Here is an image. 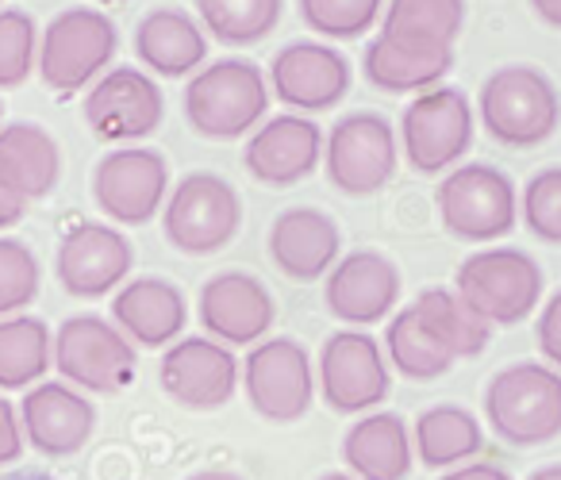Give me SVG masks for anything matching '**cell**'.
Segmentation results:
<instances>
[{"label": "cell", "mask_w": 561, "mask_h": 480, "mask_svg": "<svg viewBox=\"0 0 561 480\" xmlns=\"http://www.w3.org/2000/svg\"><path fill=\"white\" fill-rule=\"evenodd\" d=\"M530 4V12H535L542 24H550V27H558L561 32V0H527Z\"/></svg>", "instance_id": "cell-42"}, {"label": "cell", "mask_w": 561, "mask_h": 480, "mask_svg": "<svg viewBox=\"0 0 561 480\" xmlns=\"http://www.w3.org/2000/svg\"><path fill=\"white\" fill-rule=\"evenodd\" d=\"M400 162V139L377 112H351L323 139V165L339 193L374 196L392 181Z\"/></svg>", "instance_id": "cell-10"}, {"label": "cell", "mask_w": 561, "mask_h": 480, "mask_svg": "<svg viewBox=\"0 0 561 480\" xmlns=\"http://www.w3.org/2000/svg\"><path fill=\"white\" fill-rule=\"evenodd\" d=\"M39 296V258L27 242L0 235V319L24 316Z\"/></svg>", "instance_id": "cell-36"}, {"label": "cell", "mask_w": 561, "mask_h": 480, "mask_svg": "<svg viewBox=\"0 0 561 480\" xmlns=\"http://www.w3.org/2000/svg\"><path fill=\"white\" fill-rule=\"evenodd\" d=\"M165 101L158 81L139 66H116L85 96V124L104 142H139L162 127Z\"/></svg>", "instance_id": "cell-13"}, {"label": "cell", "mask_w": 561, "mask_h": 480, "mask_svg": "<svg viewBox=\"0 0 561 480\" xmlns=\"http://www.w3.org/2000/svg\"><path fill=\"white\" fill-rule=\"evenodd\" d=\"M270 258L289 281H320L343 258V235L328 212L289 208L270 227Z\"/></svg>", "instance_id": "cell-22"}, {"label": "cell", "mask_w": 561, "mask_h": 480, "mask_svg": "<svg viewBox=\"0 0 561 480\" xmlns=\"http://www.w3.org/2000/svg\"><path fill=\"white\" fill-rule=\"evenodd\" d=\"M101 4H119V0H101Z\"/></svg>", "instance_id": "cell-47"}, {"label": "cell", "mask_w": 561, "mask_h": 480, "mask_svg": "<svg viewBox=\"0 0 561 480\" xmlns=\"http://www.w3.org/2000/svg\"><path fill=\"white\" fill-rule=\"evenodd\" d=\"M412 311L427 334L458 362V357H477L484 354L492 339V327L461 300L454 288H423L412 300Z\"/></svg>", "instance_id": "cell-28"}, {"label": "cell", "mask_w": 561, "mask_h": 480, "mask_svg": "<svg viewBox=\"0 0 561 480\" xmlns=\"http://www.w3.org/2000/svg\"><path fill=\"white\" fill-rule=\"evenodd\" d=\"M135 55L158 78H188L208 58V35L188 12L154 9L135 27Z\"/></svg>", "instance_id": "cell-25"}, {"label": "cell", "mask_w": 561, "mask_h": 480, "mask_svg": "<svg viewBox=\"0 0 561 480\" xmlns=\"http://www.w3.org/2000/svg\"><path fill=\"white\" fill-rule=\"evenodd\" d=\"M119 50V32L101 9H66L39 35V70L43 85L70 96L101 78Z\"/></svg>", "instance_id": "cell-5"}, {"label": "cell", "mask_w": 561, "mask_h": 480, "mask_svg": "<svg viewBox=\"0 0 561 480\" xmlns=\"http://www.w3.org/2000/svg\"><path fill=\"white\" fill-rule=\"evenodd\" d=\"M392 377L377 339L366 331H335L320 350V392L331 411H374L389 396Z\"/></svg>", "instance_id": "cell-14"}, {"label": "cell", "mask_w": 561, "mask_h": 480, "mask_svg": "<svg viewBox=\"0 0 561 480\" xmlns=\"http://www.w3.org/2000/svg\"><path fill=\"white\" fill-rule=\"evenodd\" d=\"M185 480H242V477L231 469H204V472H193V477H185Z\"/></svg>", "instance_id": "cell-43"}, {"label": "cell", "mask_w": 561, "mask_h": 480, "mask_svg": "<svg viewBox=\"0 0 561 480\" xmlns=\"http://www.w3.org/2000/svg\"><path fill=\"white\" fill-rule=\"evenodd\" d=\"M523 224L535 239L550 242V247H561V165H550V170H538L535 178L523 188Z\"/></svg>", "instance_id": "cell-37"}, {"label": "cell", "mask_w": 561, "mask_h": 480, "mask_svg": "<svg viewBox=\"0 0 561 480\" xmlns=\"http://www.w3.org/2000/svg\"><path fill=\"white\" fill-rule=\"evenodd\" d=\"M538 350L546 362L561 369V288L546 300L542 316H538Z\"/></svg>", "instance_id": "cell-38"}, {"label": "cell", "mask_w": 561, "mask_h": 480, "mask_svg": "<svg viewBox=\"0 0 561 480\" xmlns=\"http://www.w3.org/2000/svg\"><path fill=\"white\" fill-rule=\"evenodd\" d=\"M277 319L270 288L242 270H227L204 281L201 288V323L224 346H250Z\"/></svg>", "instance_id": "cell-21"}, {"label": "cell", "mask_w": 561, "mask_h": 480, "mask_svg": "<svg viewBox=\"0 0 561 480\" xmlns=\"http://www.w3.org/2000/svg\"><path fill=\"white\" fill-rule=\"evenodd\" d=\"M270 108V85L247 58H219L188 78L185 119L204 139H239L257 127Z\"/></svg>", "instance_id": "cell-2"}, {"label": "cell", "mask_w": 561, "mask_h": 480, "mask_svg": "<svg viewBox=\"0 0 561 480\" xmlns=\"http://www.w3.org/2000/svg\"><path fill=\"white\" fill-rule=\"evenodd\" d=\"M323 300L331 316L351 327L381 323L400 300V270L381 250H351L331 265Z\"/></svg>", "instance_id": "cell-18"}, {"label": "cell", "mask_w": 561, "mask_h": 480, "mask_svg": "<svg viewBox=\"0 0 561 480\" xmlns=\"http://www.w3.org/2000/svg\"><path fill=\"white\" fill-rule=\"evenodd\" d=\"M24 212H27V201L4 181V173H0V231H4V227H16L20 219H24Z\"/></svg>", "instance_id": "cell-40"}, {"label": "cell", "mask_w": 561, "mask_h": 480, "mask_svg": "<svg viewBox=\"0 0 561 480\" xmlns=\"http://www.w3.org/2000/svg\"><path fill=\"white\" fill-rule=\"evenodd\" d=\"M484 415L507 446H546L561 434V373L515 362L484 388Z\"/></svg>", "instance_id": "cell-3"}, {"label": "cell", "mask_w": 561, "mask_h": 480, "mask_svg": "<svg viewBox=\"0 0 561 480\" xmlns=\"http://www.w3.org/2000/svg\"><path fill=\"white\" fill-rule=\"evenodd\" d=\"M369 85L385 93H427L443 85L446 73L454 70V47H427V43L392 39V35H374L362 55Z\"/></svg>", "instance_id": "cell-24"}, {"label": "cell", "mask_w": 561, "mask_h": 480, "mask_svg": "<svg viewBox=\"0 0 561 480\" xmlns=\"http://www.w3.org/2000/svg\"><path fill=\"white\" fill-rule=\"evenodd\" d=\"M116 327L139 346H170L188 323V304L173 281L165 277H135L124 281L112 300Z\"/></svg>", "instance_id": "cell-23"}, {"label": "cell", "mask_w": 561, "mask_h": 480, "mask_svg": "<svg viewBox=\"0 0 561 480\" xmlns=\"http://www.w3.org/2000/svg\"><path fill=\"white\" fill-rule=\"evenodd\" d=\"M39 58V27L27 12L0 9V89H16L32 78Z\"/></svg>", "instance_id": "cell-35"}, {"label": "cell", "mask_w": 561, "mask_h": 480, "mask_svg": "<svg viewBox=\"0 0 561 480\" xmlns=\"http://www.w3.org/2000/svg\"><path fill=\"white\" fill-rule=\"evenodd\" d=\"M55 334L35 316L0 319V388H35L55 365Z\"/></svg>", "instance_id": "cell-30"}, {"label": "cell", "mask_w": 561, "mask_h": 480, "mask_svg": "<svg viewBox=\"0 0 561 480\" xmlns=\"http://www.w3.org/2000/svg\"><path fill=\"white\" fill-rule=\"evenodd\" d=\"M20 431L39 454L73 457L96 431V408L66 380H39L20 403Z\"/></svg>", "instance_id": "cell-19"}, {"label": "cell", "mask_w": 561, "mask_h": 480, "mask_svg": "<svg viewBox=\"0 0 561 480\" xmlns=\"http://www.w3.org/2000/svg\"><path fill=\"white\" fill-rule=\"evenodd\" d=\"M400 147L412 170L443 173L473 147V104L461 89L435 85L420 93L400 116Z\"/></svg>", "instance_id": "cell-9"}, {"label": "cell", "mask_w": 561, "mask_h": 480, "mask_svg": "<svg viewBox=\"0 0 561 480\" xmlns=\"http://www.w3.org/2000/svg\"><path fill=\"white\" fill-rule=\"evenodd\" d=\"M323 158V135L308 116H273L247 139L242 150V165L254 181L262 185H297V181L312 178L316 165Z\"/></svg>", "instance_id": "cell-20"}, {"label": "cell", "mask_w": 561, "mask_h": 480, "mask_svg": "<svg viewBox=\"0 0 561 480\" xmlns=\"http://www.w3.org/2000/svg\"><path fill=\"white\" fill-rule=\"evenodd\" d=\"M320 480H358V477H354V472H323Z\"/></svg>", "instance_id": "cell-46"}, {"label": "cell", "mask_w": 561, "mask_h": 480, "mask_svg": "<svg viewBox=\"0 0 561 480\" xmlns=\"http://www.w3.org/2000/svg\"><path fill=\"white\" fill-rule=\"evenodd\" d=\"M438 480H512V477L504 469H496V465H461L454 472H443Z\"/></svg>", "instance_id": "cell-41"}, {"label": "cell", "mask_w": 561, "mask_h": 480, "mask_svg": "<svg viewBox=\"0 0 561 480\" xmlns=\"http://www.w3.org/2000/svg\"><path fill=\"white\" fill-rule=\"evenodd\" d=\"M477 119L500 147H538L561 124L558 85L527 62L500 66L477 93Z\"/></svg>", "instance_id": "cell-1"}, {"label": "cell", "mask_w": 561, "mask_h": 480, "mask_svg": "<svg viewBox=\"0 0 561 480\" xmlns=\"http://www.w3.org/2000/svg\"><path fill=\"white\" fill-rule=\"evenodd\" d=\"M343 461L358 480H404L412 469V431L397 411H369L346 431Z\"/></svg>", "instance_id": "cell-26"}, {"label": "cell", "mask_w": 561, "mask_h": 480, "mask_svg": "<svg viewBox=\"0 0 561 480\" xmlns=\"http://www.w3.org/2000/svg\"><path fill=\"white\" fill-rule=\"evenodd\" d=\"M242 388L250 408L270 423H297L312 411L316 369L305 342L280 334L265 339L242 362Z\"/></svg>", "instance_id": "cell-11"}, {"label": "cell", "mask_w": 561, "mask_h": 480, "mask_svg": "<svg viewBox=\"0 0 561 480\" xmlns=\"http://www.w3.org/2000/svg\"><path fill=\"white\" fill-rule=\"evenodd\" d=\"M0 173L24 201H43L62 178V150L39 124L0 127Z\"/></svg>", "instance_id": "cell-27"}, {"label": "cell", "mask_w": 561, "mask_h": 480, "mask_svg": "<svg viewBox=\"0 0 561 480\" xmlns=\"http://www.w3.org/2000/svg\"><path fill=\"white\" fill-rule=\"evenodd\" d=\"M55 365L73 388L116 396L139 373L135 342L101 316H70L55 334Z\"/></svg>", "instance_id": "cell-8"}, {"label": "cell", "mask_w": 561, "mask_h": 480, "mask_svg": "<svg viewBox=\"0 0 561 480\" xmlns=\"http://www.w3.org/2000/svg\"><path fill=\"white\" fill-rule=\"evenodd\" d=\"M351 62L343 50L320 39H297L280 47L270 62V85L277 101L297 112H328L351 93Z\"/></svg>", "instance_id": "cell-16"}, {"label": "cell", "mask_w": 561, "mask_h": 480, "mask_svg": "<svg viewBox=\"0 0 561 480\" xmlns=\"http://www.w3.org/2000/svg\"><path fill=\"white\" fill-rule=\"evenodd\" d=\"M135 265V250L127 235L112 224H73L58 242L55 273L62 288L78 300L108 296L127 281Z\"/></svg>", "instance_id": "cell-15"}, {"label": "cell", "mask_w": 561, "mask_h": 480, "mask_svg": "<svg viewBox=\"0 0 561 480\" xmlns=\"http://www.w3.org/2000/svg\"><path fill=\"white\" fill-rule=\"evenodd\" d=\"M0 116H4V101H0Z\"/></svg>", "instance_id": "cell-48"}, {"label": "cell", "mask_w": 561, "mask_h": 480, "mask_svg": "<svg viewBox=\"0 0 561 480\" xmlns=\"http://www.w3.org/2000/svg\"><path fill=\"white\" fill-rule=\"evenodd\" d=\"M0 480H55L50 472H39V469H16V472H4Z\"/></svg>", "instance_id": "cell-44"}, {"label": "cell", "mask_w": 561, "mask_h": 480, "mask_svg": "<svg viewBox=\"0 0 561 480\" xmlns=\"http://www.w3.org/2000/svg\"><path fill=\"white\" fill-rule=\"evenodd\" d=\"M24 454V431H20V411L0 396V465H12Z\"/></svg>", "instance_id": "cell-39"}, {"label": "cell", "mask_w": 561, "mask_h": 480, "mask_svg": "<svg viewBox=\"0 0 561 480\" xmlns=\"http://www.w3.org/2000/svg\"><path fill=\"white\" fill-rule=\"evenodd\" d=\"M300 16L316 35L328 39H358L381 20L385 0H297Z\"/></svg>", "instance_id": "cell-34"}, {"label": "cell", "mask_w": 561, "mask_h": 480, "mask_svg": "<svg viewBox=\"0 0 561 480\" xmlns=\"http://www.w3.org/2000/svg\"><path fill=\"white\" fill-rule=\"evenodd\" d=\"M385 350H389V362L412 380H435V377H443V373H450V365H454V357L446 354L427 334V327L415 319L412 304L389 319Z\"/></svg>", "instance_id": "cell-33"}, {"label": "cell", "mask_w": 561, "mask_h": 480, "mask_svg": "<svg viewBox=\"0 0 561 480\" xmlns=\"http://www.w3.org/2000/svg\"><path fill=\"white\" fill-rule=\"evenodd\" d=\"M280 12H285V0H196L204 35L227 47L262 43L280 24Z\"/></svg>", "instance_id": "cell-32"}, {"label": "cell", "mask_w": 561, "mask_h": 480, "mask_svg": "<svg viewBox=\"0 0 561 480\" xmlns=\"http://www.w3.org/2000/svg\"><path fill=\"white\" fill-rule=\"evenodd\" d=\"M454 293L489 327H515L542 300V270L527 250H477L458 265Z\"/></svg>", "instance_id": "cell-4"}, {"label": "cell", "mask_w": 561, "mask_h": 480, "mask_svg": "<svg viewBox=\"0 0 561 480\" xmlns=\"http://www.w3.org/2000/svg\"><path fill=\"white\" fill-rule=\"evenodd\" d=\"M435 204L443 227L461 242H496L519 219V196L512 178L489 162L454 165L438 185Z\"/></svg>", "instance_id": "cell-7"}, {"label": "cell", "mask_w": 561, "mask_h": 480, "mask_svg": "<svg viewBox=\"0 0 561 480\" xmlns=\"http://www.w3.org/2000/svg\"><path fill=\"white\" fill-rule=\"evenodd\" d=\"M162 392L188 411H216L231 403L239 388V362L216 339H181L162 354L158 365Z\"/></svg>", "instance_id": "cell-17"}, {"label": "cell", "mask_w": 561, "mask_h": 480, "mask_svg": "<svg viewBox=\"0 0 561 480\" xmlns=\"http://www.w3.org/2000/svg\"><path fill=\"white\" fill-rule=\"evenodd\" d=\"M170 193V165L150 147H119L93 170V201L124 227L150 224Z\"/></svg>", "instance_id": "cell-12"}, {"label": "cell", "mask_w": 561, "mask_h": 480, "mask_svg": "<svg viewBox=\"0 0 561 480\" xmlns=\"http://www.w3.org/2000/svg\"><path fill=\"white\" fill-rule=\"evenodd\" d=\"M530 480H561V465H542V469L530 472Z\"/></svg>", "instance_id": "cell-45"}, {"label": "cell", "mask_w": 561, "mask_h": 480, "mask_svg": "<svg viewBox=\"0 0 561 480\" xmlns=\"http://www.w3.org/2000/svg\"><path fill=\"white\" fill-rule=\"evenodd\" d=\"M415 454L427 469H450L461 465L484 446L481 423L461 403H435L415 419Z\"/></svg>", "instance_id": "cell-29"}, {"label": "cell", "mask_w": 561, "mask_h": 480, "mask_svg": "<svg viewBox=\"0 0 561 480\" xmlns=\"http://www.w3.org/2000/svg\"><path fill=\"white\" fill-rule=\"evenodd\" d=\"M242 227V201L231 181L219 173H185L165 196L162 231L165 242L181 254H216L239 235Z\"/></svg>", "instance_id": "cell-6"}, {"label": "cell", "mask_w": 561, "mask_h": 480, "mask_svg": "<svg viewBox=\"0 0 561 480\" xmlns=\"http://www.w3.org/2000/svg\"><path fill=\"white\" fill-rule=\"evenodd\" d=\"M466 27V0H385L381 35L427 47H454Z\"/></svg>", "instance_id": "cell-31"}]
</instances>
